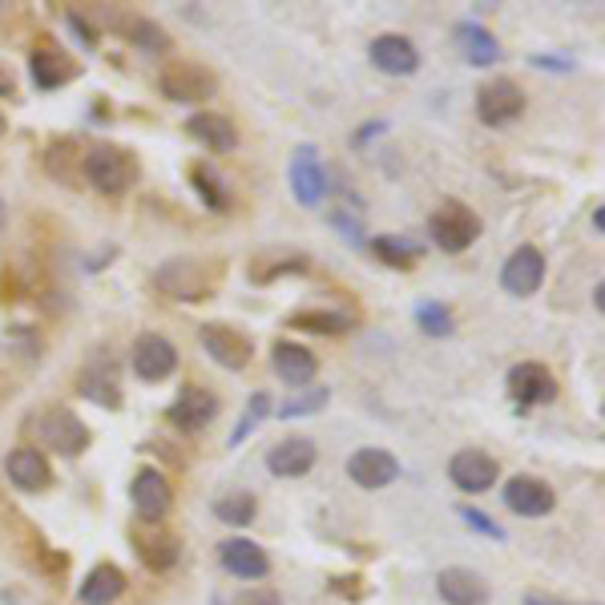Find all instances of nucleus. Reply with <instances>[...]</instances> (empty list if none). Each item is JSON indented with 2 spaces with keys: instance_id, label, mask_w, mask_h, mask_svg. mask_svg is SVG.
<instances>
[{
  "instance_id": "nucleus-1",
  "label": "nucleus",
  "mask_w": 605,
  "mask_h": 605,
  "mask_svg": "<svg viewBox=\"0 0 605 605\" xmlns=\"http://www.w3.org/2000/svg\"><path fill=\"white\" fill-rule=\"evenodd\" d=\"M223 259H166L154 271V291L173 303H206L223 287Z\"/></svg>"
},
{
  "instance_id": "nucleus-2",
  "label": "nucleus",
  "mask_w": 605,
  "mask_h": 605,
  "mask_svg": "<svg viewBox=\"0 0 605 605\" xmlns=\"http://www.w3.org/2000/svg\"><path fill=\"white\" fill-rule=\"evenodd\" d=\"M137 173H142V161H137L134 149L117 146V142H98V146H86V158H81V178H86L98 194L117 198L125 190H134Z\"/></svg>"
},
{
  "instance_id": "nucleus-3",
  "label": "nucleus",
  "mask_w": 605,
  "mask_h": 605,
  "mask_svg": "<svg viewBox=\"0 0 605 605\" xmlns=\"http://www.w3.org/2000/svg\"><path fill=\"white\" fill-rule=\"evenodd\" d=\"M33 428H37L41 445L57 452V457H86L89 445H93V433H89V424L77 416L74 408H65V404H49V408H41L33 416Z\"/></svg>"
},
{
  "instance_id": "nucleus-4",
  "label": "nucleus",
  "mask_w": 605,
  "mask_h": 605,
  "mask_svg": "<svg viewBox=\"0 0 605 605\" xmlns=\"http://www.w3.org/2000/svg\"><path fill=\"white\" fill-rule=\"evenodd\" d=\"M484 223L481 214L472 211V206H464V202H457V198H448V202H440L433 211V219H428V235H433V243L445 255H460V250H469L477 238H481Z\"/></svg>"
},
{
  "instance_id": "nucleus-5",
  "label": "nucleus",
  "mask_w": 605,
  "mask_h": 605,
  "mask_svg": "<svg viewBox=\"0 0 605 605\" xmlns=\"http://www.w3.org/2000/svg\"><path fill=\"white\" fill-rule=\"evenodd\" d=\"M158 89L178 105H202L219 93V74L202 61H166L158 74Z\"/></svg>"
},
{
  "instance_id": "nucleus-6",
  "label": "nucleus",
  "mask_w": 605,
  "mask_h": 605,
  "mask_svg": "<svg viewBox=\"0 0 605 605\" xmlns=\"http://www.w3.org/2000/svg\"><path fill=\"white\" fill-rule=\"evenodd\" d=\"M525 105H529V98H525V89L513 77H489L477 89V117L484 125H493V130L517 122L520 113H525Z\"/></svg>"
},
{
  "instance_id": "nucleus-7",
  "label": "nucleus",
  "mask_w": 605,
  "mask_h": 605,
  "mask_svg": "<svg viewBox=\"0 0 605 605\" xmlns=\"http://www.w3.org/2000/svg\"><path fill=\"white\" fill-rule=\"evenodd\" d=\"M198 339L206 347V356L226 371H243L255 359V339L243 327H235V323H202Z\"/></svg>"
},
{
  "instance_id": "nucleus-8",
  "label": "nucleus",
  "mask_w": 605,
  "mask_h": 605,
  "mask_svg": "<svg viewBox=\"0 0 605 605\" xmlns=\"http://www.w3.org/2000/svg\"><path fill=\"white\" fill-rule=\"evenodd\" d=\"M130 363H134V376L146 383H161L170 380L178 371V347L166 339V335H137L134 347H130Z\"/></svg>"
},
{
  "instance_id": "nucleus-9",
  "label": "nucleus",
  "mask_w": 605,
  "mask_h": 605,
  "mask_svg": "<svg viewBox=\"0 0 605 605\" xmlns=\"http://www.w3.org/2000/svg\"><path fill=\"white\" fill-rule=\"evenodd\" d=\"M505 388L520 408H537V404H553L557 400V376L537 359H525L517 368H508Z\"/></svg>"
},
{
  "instance_id": "nucleus-10",
  "label": "nucleus",
  "mask_w": 605,
  "mask_h": 605,
  "mask_svg": "<svg viewBox=\"0 0 605 605\" xmlns=\"http://www.w3.org/2000/svg\"><path fill=\"white\" fill-rule=\"evenodd\" d=\"M29 65H33V81H37V89H61V86H69V81L81 77V65H77L74 57L49 37V33H41L37 37Z\"/></svg>"
},
{
  "instance_id": "nucleus-11",
  "label": "nucleus",
  "mask_w": 605,
  "mask_h": 605,
  "mask_svg": "<svg viewBox=\"0 0 605 605\" xmlns=\"http://www.w3.org/2000/svg\"><path fill=\"white\" fill-rule=\"evenodd\" d=\"M287 182H291V194H295L299 206H320L323 198H327V170H323L320 149L299 146L295 154H291Z\"/></svg>"
},
{
  "instance_id": "nucleus-12",
  "label": "nucleus",
  "mask_w": 605,
  "mask_h": 605,
  "mask_svg": "<svg viewBox=\"0 0 605 605\" xmlns=\"http://www.w3.org/2000/svg\"><path fill=\"white\" fill-rule=\"evenodd\" d=\"M219 416V395L211 388H198V383H186L178 400L166 408V421L178 428V433H206V424Z\"/></svg>"
},
{
  "instance_id": "nucleus-13",
  "label": "nucleus",
  "mask_w": 605,
  "mask_h": 605,
  "mask_svg": "<svg viewBox=\"0 0 605 605\" xmlns=\"http://www.w3.org/2000/svg\"><path fill=\"white\" fill-rule=\"evenodd\" d=\"M77 392L86 395V400H93L98 408L110 412L122 408V376H117V363L110 359V351L86 359V368L77 376Z\"/></svg>"
},
{
  "instance_id": "nucleus-14",
  "label": "nucleus",
  "mask_w": 605,
  "mask_h": 605,
  "mask_svg": "<svg viewBox=\"0 0 605 605\" xmlns=\"http://www.w3.org/2000/svg\"><path fill=\"white\" fill-rule=\"evenodd\" d=\"M448 477H452V484H457L460 493L481 496L501 481V464L489 452H481V448H460L457 457L448 460Z\"/></svg>"
},
{
  "instance_id": "nucleus-15",
  "label": "nucleus",
  "mask_w": 605,
  "mask_h": 605,
  "mask_svg": "<svg viewBox=\"0 0 605 605\" xmlns=\"http://www.w3.org/2000/svg\"><path fill=\"white\" fill-rule=\"evenodd\" d=\"M541 283H545V255L541 247L525 243V247L513 250L508 262L501 267V287H505L513 299H525V295H537Z\"/></svg>"
},
{
  "instance_id": "nucleus-16",
  "label": "nucleus",
  "mask_w": 605,
  "mask_h": 605,
  "mask_svg": "<svg viewBox=\"0 0 605 605\" xmlns=\"http://www.w3.org/2000/svg\"><path fill=\"white\" fill-rule=\"evenodd\" d=\"M134 549L142 557V565L154 569V573H170L182 557L178 533L166 529V525H146V520H142V529H134Z\"/></svg>"
},
{
  "instance_id": "nucleus-17",
  "label": "nucleus",
  "mask_w": 605,
  "mask_h": 605,
  "mask_svg": "<svg viewBox=\"0 0 605 605\" xmlns=\"http://www.w3.org/2000/svg\"><path fill=\"white\" fill-rule=\"evenodd\" d=\"M130 501H134L137 517L146 525H161V517L173 505V489L158 469H137L134 484H130Z\"/></svg>"
},
{
  "instance_id": "nucleus-18",
  "label": "nucleus",
  "mask_w": 605,
  "mask_h": 605,
  "mask_svg": "<svg viewBox=\"0 0 605 605\" xmlns=\"http://www.w3.org/2000/svg\"><path fill=\"white\" fill-rule=\"evenodd\" d=\"M105 29H113L117 37H125L142 53H166L170 49V33H166L158 21H149V16L134 13V9H113V13H105Z\"/></svg>"
},
{
  "instance_id": "nucleus-19",
  "label": "nucleus",
  "mask_w": 605,
  "mask_h": 605,
  "mask_svg": "<svg viewBox=\"0 0 605 605\" xmlns=\"http://www.w3.org/2000/svg\"><path fill=\"white\" fill-rule=\"evenodd\" d=\"M315 460H320V448L311 445L307 436H283L267 452V472L279 477V481H299V477H307L315 469Z\"/></svg>"
},
{
  "instance_id": "nucleus-20",
  "label": "nucleus",
  "mask_w": 605,
  "mask_h": 605,
  "mask_svg": "<svg viewBox=\"0 0 605 605\" xmlns=\"http://www.w3.org/2000/svg\"><path fill=\"white\" fill-rule=\"evenodd\" d=\"M368 57L371 65L388 77H412L421 69V49H416L408 37H400V33H380V37L368 45Z\"/></svg>"
},
{
  "instance_id": "nucleus-21",
  "label": "nucleus",
  "mask_w": 605,
  "mask_h": 605,
  "mask_svg": "<svg viewBox=\"0 0 605 605\" xmlns=\"http://www.w3.org/2000/svg\"><path fill=\"white\" fill-rule=\"evenodd\" d=\"M501 496H505L508 513H517V517H549L557 508V493L541 477H513L501 489Z\"/></svg>"
},
{
  "instance_id": "nucleus-22",
  "label": "nucleus",
  "mask_w": 605,
  "mask_h": 605,
  "mask_svg": "<svg viewBox=\"0 0 605 605\" xmlns=\"http://www.w3.org/2000/svg\"><path fill=\"white\" fill-rule=\"evenodd\" d=\"M347 477H351L359 489L376 493V489H388V484L400 477V464H395V457L388 448H356V452L347 457Z\"/></svg>"
},
{
  "instance_id": "nucleus-23",
  "label": "nucleus",
  "mask_w": 605,
  "mask_h": 605,
  "mask_svg": "<svg viewBox=\"0 0 605 605\" xmlns=\"http://www.w3.org/2000/svg\"><path fill=\"white\" fill-rule=\"evenodd\" d=\"M219 561L231 578H243V581H262L271 573V557L262 549L259 541L250 537H231V541L219 545Z\"/></svg>"
},
{
  "instance_id": "nucleus-24",
  "label": "nucleus",
  "mask_w": 605,
  "mask_h": 605,
  "mask_svg": "<svg viewBox=\"0 0 605 605\" xmlns=\"http://www.w3.org/2000/svg\"><path fill=\"white\" fill-rule=\"evenodd\" d=\"M271 368L275 376L283 383H291V388H307V383L320 376V356H315L311 347L295 344V339H279V344L271 347Z\"/></svg>"
},
{
  "instance_id": "nucleus-25",
  "label": "nucleus",
  "mask_w": 605,
  "mask_h": 605,
  "mask_svg": "<svg viewBox=\"0 0 605 605\" xmlns=\"http://www.w3.org/2000/svg\"><path fill=\"white\" fill-rule=\"evenodd\" d=\"M436 593L445 605H484L489 602V581L477 569L448 565L436 573Z\"/></svg>"
},
{
  "instance_id": "nucleus-26",
  "label": "nucleus",
  "mask_w": 605,
  "mask_h": 605,
  "mask_svg": "<svg viewBox=\"0 0 605 605\" xmlns=\"http://www.w3.org/2000/svg\"><path fill=\"white\" fill-rule=\"evenodd\" d=\"M4 472L9 481L21 489V493H45L53 484V469H49V457L41 448H13L4 457Z\"/></svg>"
},
{
  "instance_id": "nucleus-27",
  "label": "nucleus",
  "mask_w": 605,
  "mask_h": 605,
  "mask_svg": "<svg viewBox=\"0 0 605 605\" xmlns=\"http://www.w3.org/2000/svg\"><path fill=\"white\" fill-rule=\"evenodd\" d=\"M186 134L194 137V142H202L211 154H231V149H238V125L231 122L226 113H211V110L194 113V117L186 122Z\"/></svg>"
},
{
  "instance_id": "nucleus-28",
  "label": "nucleus",
  "mask_w": 605,
  "mask_h": 605,
  "mask_svg": "<svg viewBox=\"0 0 605 605\" xmlns=\"http://www.w3.org/2000/svg\"><path fill=\"white\" fill-rule=\"evenodd\" d=\"M130 578H125L122 569L113 565V561H101L86 573V581L77 585V602L81 605H113L117 597L125 593Z\"/></svg>"
},
{
  "instance_id": "nucleus-29",
  "label": "nucleus",
  "mask_w": 605,
  "mask_h": 605,
  "mask_svg": "<svg viewBox=\"0 0 605 605\" xmlns=\"http://www.w3.org/2000/svg\"><path fill=\"white\" fill-rule=\"evenodd\" d=\"M186 178H190V186H194V194L202 198V206H206V211L226 214L231 206H235V198H231V190H226V182L219 178L214 166H206V161H190Z\"/></svg>"
},
{
  "instance_id": "nucleus-30",
  "label": "nucleus",
  "mask_w": 605,
  "mask_h": 605,
  "mask_svg": "<svg viewBox=\"0 0 605 605\" xmlns=\"http://www.w3.org/2000/svg\"><path fill=\"white\" fill-rule=\"evenodd\" d=\"M371 255H376L383 267L412 271V267L421 262L424 247H421V243H412V238H404V235H380V238H371Z\"/></svg>"
},
{
  "instance_id": "nucleus-31",
  "label": "nucleus",
  "mask_w": 605,
  "mask_h": 605,
  "mask_svg": "<svg viewBox=\"0 0 605 605\" xmlns=\"http://www.w3.org/2000/svg\"><path fill=\"white\" fill-rule=\"evenodd\" d=\"M311 271V259L307 255H259V259H250L247 267V279L255 287L262 283H275V279H283V275H307Z\"/></svg>"
},
{
  "instance_id": "nucleus-32",
  "label": "nucleus",
  "mask_w": 605,
  "mask_h": 605,
  "mask_svg": "<svg viewBox=\"0 0 605 605\" xmlns=\"http://www.w3.org/2000/svg\"><path fill=\"white\" fill-rule=\"evenodd\" d=\"M460 45H464V57H469L477 69H489V65L501 61L496 37L484 25H477V21H464V25H460Z\"/></svg>"
},
{
  "instance_id": "nucleus-33",
  "label": "nucleus",
  "mask_w": 605,
  "mask_h": 605,
  "mask_svg": "<svg viewBox=\"0 0 605 605\" xmlns=\"http://www.w3.org/2000/svg\"><path fill=\"white\" fill-rule=\"evenodd\" d=\"M81 158H86V146L74 142V137H61V142H53V146L45 149V170H49L57 182H77Z\"/></svg>"
},
{
  "instance_id": "nucleus-34",
  "label": "nucleus",
  "mask_w": 605,
  "mask_h": 605,
  "mask_svg": "<svg viewBox=\"0 0 605 605\" xmlns=\"http://www.w3.org/2000/svg\"><path fill=\"white\" fill-rule=\"evenodd\" d=\"M287 323L311 335H344V332H351V323L356 320H351V315H339V311H327V307H303Z\"/></svg>"
},
{
  "instance_id": "nucleus-35",
  "label": "nucleus",
  "mask_w": 605,
  "mask_h": 605,
  "mask_svg": "<svg viewBox=\"0 0 605 605\" xmlns=\"http://www.w3.org/2000/svg\"><path fill=\"white\" fill-rule=\"evenodd\" d=\"M214 517L223 520V525H231V529H247V525H255V517H259V501H255V493L235 489V493L214 501Z\"/></svg>"
},
{
  "instance_id": "nucleus-36",
  "label": "nucleus",
  "mask_w": 605,
  "mask_h": 605,
  "mask_svg": "<svg viewBox=\"0 0 605 605\" xmlns=\"http://www.w3.org/2000/svg\"><path fill=\"white\" fill-rule=\"evenodd\" d=\"M271 412H275L271 392H250L247 408H243V416H238L235 433H231V440H226V445H231V448L247 445L250 436H255V433L262 428V424H267V416H271Z\"/></svg>"
},
{
  "instance_id": "nucleus-37",
  "label": "nucleus",
  "mask_w": 605,
  "mask_h": 605,
  "mask_svg": "<svg viewBox=\"0 0 605 605\" xmlns=\"http://www.w3.org/2000/svg\"><path fill=\"white\" fill-rule=\"evenodd\" d=\"M416 323H421L424 335H433V339H448V335H452V327H457V315H452V307H448V303H436V299H428V303H421V307H416Z\"/></svg>"
},
{
  "instance_id": "nucleus-38",
  "label": "nucleus",
  "mask_w": 605,
  "mask_h": 605,
  "mask_svg": "<svg viewBox=\"0 0 605 605\" xmlns=\"http://www.w3.org/2000/svg\"><path fill=\"white\" fill-rule=\"evenodd\" d=\"M327 400H332V392H327V388H307V392H295L283 404V408H279V421H295V416H315V412L327 408Z\"/></svg>"
},
{
  "instance_id": "nucleus-39",
  "label": "nucleus",
  "mask_w": 605,
  "mask_h": 605,
  "mask_svg": "<svg viewBox=\"0 0 605 605\" xmlns=\"http://www.w3.org/2000/svg\"><path fill=\"white\" fill-rule=\"evenodd\" d=\"M460 520L469 525V529H477L481 537H493V541H505V529L496 525L493 517H484L481 508H472V505H460Z\"/></svg>"
},
{
  "instance_id": "nucleus-40",
  "label": "nucleus",
  "mask_w": 605,
  "mask_h": 605,
  "mask_svg": "<svg viewBox=\"0 0 605 605\" xmlns=\"http://www.w3.org/2000/svg\"><path fill=\"white\" fill-rule=\"evenodd\" d=\"M231 605H283V597H279V590H271V585H255V590H243Z\"/></svg>"
},
{
  "instance_id": "nucleus-41",
  "label": "nucleus",
  "mask_w": 605,
  "mask_h": 605,
  "mask_svg": "<svg viewBox=\"0 0 605 605\" xmlns=\"http://www.w3.org/2000/svg\"><path fill=\"white\" fill-rule=\"evenodd\" d=\"M533 69H545V74H569L573 69V57H557V53H537L529 57Z\"/></svg>"
},
{
  "instance_id": "nucleus-42",
  "label": "nucleus",
  "mask_w": 605,
  "mask_h": 605,
  "mask_svg": "<svg viewBox=\"0 0 605 605\" xmlns=\"http://www.w3.org/2000/svg\"><path fill=\"white\" fill-rule=\"evenodd\" d=\"M69 25L77 29V37H81V45H86V49H98V37H101V33L89 25L86 16H81V13H69Z\"/></svg>"
},
{
  "instance_id": "nucleus-43",
  "label": "nucleus",
  "mask_w": 605,
  "mask_h": 605,
  "mask_svg": "<svg viewBox=\"0 0 605 605\" xmlns=\"http://www.w3.org/2000/svg\"><path fill=\"white\" fill-rule=\"evenodd\" d=\"M383 130H388V122H368V125H359L356 137H351V142H356V146H368L371 137H380Z\"/></svg>"
},
{
  "instance_id": "nucleus-44",
  "label": "nucleus",
  "mask_w": 605,
  "mask_h": 605,
  "mask_svg": "<svg viewBox=\"0 0 605 605\" xmlns=\"http://www.w3.org/2000/svg\"><path fill=\"white\" fill-rule=\"evenodd\" d=\"M13 93H16V74L0 61V98H13Z\"/></svg>"
},
{
  "instance_id": "nucleus-45",
  "label": "nucleus",
  "mask_w": 605,
  "mask_h": 605,
  "mask_svg": "<svg viewBox=\"0 0 605 605\" xmlns=\"http://www.w3.org/2000/svg\"><path fill=\"white\" fill-rule=\"evenodd\" d=\"M593 231H597V235H605V211H602V206H593Z\"/></svg>"
},
{
  "instance_id": "nucleus-46",
  "label": "nucleus",
  "mask_w": 605,
  "mask_h": 605,
  "mask_svg": "<svg viewBox=\"0 0 605 605\" xmlns=\"http://www.w3.org/2000/svg\"><path fill=\"white\" fill-rule=\"evenodd\" d=\"M593 307H597V311H602V307H605V287H602V283L593 287Z\"/></svg>"
},
{
  "instance_id": "nucleus-47",
  "label": "nucleus",
  "mask_w": 605,
  "mask_h": 605,
  "mask_svg": "<svg viewBox=\"0 0 605 605\" xmlns=\"http://www.w3.org/2000/svg\"><path fill=\"white\" fill-rule=\"evenodd\" d=\"M9 134V117H4V113H0V137Z\"/></svg>"
}]
</instances>
